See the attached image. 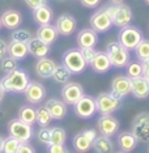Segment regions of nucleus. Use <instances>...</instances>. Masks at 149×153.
<instances>
[{
    "label": "nucleus",
    "instance_id": "obj_1",
    "mask_svg": "<svg viewBox=\"0 0 149 153\" xmlns=\"http://www.w3.org/2000/svg\"><path fill=\"white\" fill-rule=\"evenodd\" d=\"M30 82L29 74L22 68H17L15 71L7 74L0 80V86L5 93H24Z\"/></svg>",
    "mask_w": 149,
    "mask_h": 153
},
{
    "label": "nucleus",
    "instance_id": "obj_2",
    "mask_svg": "<svg viewBox=\"0 0 149 153\" xmlns=\"http://www.w3.org/2000/svg\"><path fill=\"white\" fill-rule=\"evenodd\" d=\"M96 103L97 113H99L101 115H111L113 113H115L122 107V98L114 96L111 92H102L97 96Z\"/></svg>",
    "mask_w": 149,
    "mask_h": 153
},
{
    "label": "nucleus",
    "instance_id": "obj_3",
    "mask_svg": "<svg viewBox=\"0 0 149 153\" xmlns=\"http://www.w3.org/2000/svg\"><path fill=\"white\" fill-rule=\"evenodd\" d=\"M106 54L109 55L113 67L123 68L130 63V50H127L119 42H110L106 46Z\"/></svg>",
    "mask_w": 149,
    "mask_h": 153
},
{
    "label": "nucleus",
    "instance_id": "obj_4",
    "mask_svg": "<svg viewBox=\"0 0 149 153\" xmlns=\"http://www.w3.org/2000/svg\"><path fill=\"white\" fill-rule=\"evenodd\" d=\"M63 64L71 71L72 75H79L84 72L88 65L80 48H69L65 51L63 55Z\"/></svg>",
    "mask_w": 149,
    "mask_h": 153
},
{
    "label": "nucleus",
    "instance_id": "obj_5",
    "mask_svg": "<svg viewBox=\"0 0 149 153\" xmlns=\"http://www.w3.org/2000/svg\"><path fill=\"white\" fill-rule=\"evenodd\" d=\"M141 39H143L141 30L132 25L120 27V32L118 34V42L126 47L127 50H135Z\"/></svg>",
    "mask_w": 149,
    "mask_h": 153
},
{
    "label": "nucleus",
    "instance_id": "obj_6",
    "mask_svg": "<svg viewBox=\"0 0 149 153\" xmlns=\"http://www.w3.org/2000/svg\"><path fill=\"white\" fill-rule=\"evenodd\" d=\"M7 128H8V134L11 136L16 137L17 140H20L21 143H29V140L34 135L32 124H27L25 122L20 120L19 118L9 120Z\"/></svg>",
    "mask_w": 149,
    "mask_h": 153
},
{
    "label": "nucleus",
    "instance_id": "obj_7",
    "mask_svg": "<svg viewBox=\"0 0 149 153\" xmlns=\"http://www.w3.org/2000/svg\"><path fill=\"white\" fill-rule=\"evenodd\" d=\"M90 26L97 33H105L113 26L110 7H102L90 16Z\"/></svg>",
    "mask_w": 149,
    "mask_h": 153
},
{
    "label": "nucleus",
    "instance_id": "obj_8",
    "mask_svg": "<svg viewBox=\"0 0 149 153\" xmlns=\"http://www.w3.org/2000/svg\"><path fill=\"white\" fill-rule=\"evenodd\" d=\"M109 7L113 19V25L118 27H124L127 25H131V22L133 20V13L132 9L127 4L122 3V4H113Z\"/></svg>",
    "mask_w": 149,
    "mask_h": 153
},
{
    "label": "nucleus",
    "instance_id": "obj_9",
    "mask_svg": "<svg viewBox=\"0 0 149 153\" xmlns=\"http://www.w3.org/2000/svg\"><path fill=\"white\" fill-rule=\"evenodd\" d=\"M131 132L135 135V137L139 141L147 143L149 141V113L143 111L137 114L132 122Z\"/></svg>",
    "mask_w": 149,
    "mask_h": 153
},
{
    "label": "nucleus",
    "instance_id": "obj_10",
    "mask_svg": "<svg viewBox=\"0 0 149 153\" xmlns=\"http://www.w3.org/2000/svg\"><path fill=\"white\" fill-rule=\"evenodd\" d=\"M73 107H75L73 109L75 114L79 118H82V119H89V118H92L97 113L96 98L92 96L84 94L77 102L75 103Z\"/></svg>",
    "mask_w": 149,
    "mask_h": 153
},
{
    "label": "nucleus",
    "instance_id": "obj_11",
    "mask_svg": "<svg viewBox=\"0 0 149 153\" xmlns=\"http://www.w3.org/2000/svg\"><path fill=\"white\" fill-rule=\"evenodd\" d=\"M97 137L96 130H92V128H88V130H84L79 134H76L73 136V141H72V145H73L75 151L79 153H86L90 151L92 144L94 141V139Z\"/></svg>",
    "mask_w": 149,
    "mask_h": 153
},
{
    "label": "nucleus",
    "instance_id": "obj_12",
    "mask_svg": "<svg viewBox=\"0 0 149 153\" xmlns=\"http://www.w3.org/2000/svg\"><path fill=\"white\" fill-rule=\"evenodd\" d=\"M82 96H84V88L79 82L68 81L62 89V98L65 105H75Z\"/></svg>",
    "mask_w": 149,
    "mask_h": 153
},
{
    "label": "nucleus",
    "instance_id": "obj_13",
    "mask_svg": "<svg viewBox=\"0 0 149 153\" xmlns=\"http://www.w3.org/2000/svg\"><path fill=\"white\" fill-rule=\"evenodd\" d=\"M97 128L103 136L113 137L119 131V120L113 115H101L97 122Z\"/></svg>",
    "mask_w": 149,
    "mask_h": 153
},
{
    "label": "nucleus",
    "instance_id": "obj_14",
    "mask_svg": "<svg viewBox=\"0 0 149 153\" xmlns=\"http://www.w3.org/2000/svg\"><path fill=\"white\" fill-rule=\"evenodd\" d=\"M24 94H25V98L30 105H38V103L42 102L44 100V97H46V89H44V86L41 84V82L32 81V80H30L29 85H27V88L25 89Z\"/></svg>",
    "mask_w": 149,
    "mask_h": 153
},
{
    "label": "nucleus",
    "instance_id": "obj_15",
    "mask_svg": "<svg viewBox=\"0 0 149 153\" xmlns=\"http://www.w3.org/2000/svg\"><path fill=\"white\" fill-rule=\"evenodd\" d=\"M132 89V80L127 75H119L114 77L111 82V93L114 96L123 100V97L128 96Z\"/></svg>",
    "mask_w": 149,
    "mask_h": 153
},
{
    "label": "nucleus",
    "instance_id": "obj_16",
    "mask_svg": "<svg viewBox=\"0 0 149 153\" xmlns=\"http://www.w3.org/2000/svg\"><path fill=\"white\" fill-rule=\"evenodd\" d=\"M76 26H77L76 19L72 15H68V13L59 16L56 22H55V27H56L59 36H64V37L72 36L76 30Z\"/></svg>",
    "mask_w": 149,
    "mask_h": 153
},
{
    "label": "nucleus",
    "instance_id": "obj_17",
    "mask_svg": "<svg viewBox=\"0 0 149 153\" xmlns=\"http://www.w3.org/2000/svg\"><path fill=\"white\" fill-rule=\"evenodd\" d=\"M50 46L51 45H47L46 42L41 41L38 37H33L32 39L27 42V50H29V54L33 55V56L37 58V59L47 56L51 51Z\"/></svg>",
    "mask_w": 149,
    "mask_h": 153
},
{
    "label": "nucleus",
    "instance_id": "obj_18",
    "mask_svg": "<svg viewBox=\"0 0 149 153\" xmlns=\"http://www.w3.org/2000/svg\"><path fill=\"white\" fill-rule=\"evenodd\" d=\"M56 65L58 64L55 63L53 59H50L47 56L41 58V59H38V62L36 64V72L41 79H51Z\"/></svg>",
    "mask_w": 149,
    "mask_h": 153
},
{
    "label": "nucleus",
    "instance_id": "obj_19",
    "mask_svg": "<svg viewBox=\"0 0 149 153\" xmlns=\"http://www.w3.org/2000/svg\"><path fill=\"white\" fill-rule=\"evenodd\" d=\"M1 20V25L7 27L8 30H15L17 29L22 22V15L16 9H8L0 17Z\"/></svg>",
    "mask_w": 149,
    "mask_h": 153
},
{
    "label": "nucleus",
    "instance_id": "obj_20",
    "mask_svg": "<svg viewBox=\"0 0 149 153\" xmlns=\"http://www.w3.org/2000/svg\"><path fill=\"white\" fill-rule=\"evenodd\" d=\"M116 143L120 151L130 153L137 147L139 140L135 137V135L131 131H123L116 136Z\"/></svg>",
    "mask_w": 149,
    "mask_h": 153
},
{
    "label": "nucleus",
    "instance_id": "obj_21",
    "mask_svg": "<svg viewBox=\"0 0 149 153\" xmlns=\"http://www.w3.org/2000/svg\"><path fill=\"white\" fill-rule=\"evenodd\" d=\"M90 67L97 74H106L110 71V68L113 67L111 62L109 59V55L106 54V51H98L94 59L90 62Z\"/></svg>",
    "mask_w": 149,
    "mask_h": 153
},
{
    "label": "nucleus",
    "instance_id": "obj_22",
    "mask_svg": "<svg viewBox=\"0 0 149 153\" xmlns=\"http://www.w3.org/2000/svg\"><path fill=\"white\" fill-rule=\"evenodd\" d=\"M77 46L79 48H85V47H94L96 43L98 42V36L97 32L90 29H82L77 34Z\"/></svg>",
    "mask_w": 149,
    "mask_h": 153
},
{
    "label": "nucleus",
    "instance_id": "obj_23",
    "mask_svg": "<svg viewBox=\"0 0 149 153\" xmlns=\"http://www.w3.org/2000/svg\"><path fill=\"white\" fill-rule=\"evenodd\" d=\"M44 106L47 107V110L50 111L53 119H55V120H62L65 115H67V106H65L64 101L51 98V100L47 101Z\"/></svg>",
    "mask_w": 149,
    "mask_h": 153
},
{
    "label": "nucleus",
    "instance_id": "obj_24",
    "mask_svg": "<svg viewBox=\"0 0 149 153\" xmlns=\"http://www.w3.org/2000/svg\"><path fill=\"white\" fill-rule=\"evenodd\" d=\"M132 80V89L131 93L133 94L135 98L137 100H145L149 96V81L143 76L136 79H131Z\"/></svg>",
    "mask_w": 149,
    "mask_h": 153
},
{
    "label": "nucleus",
    "instance_id": "obj_25",
    "mask_svg": "<svg viewBox=\"0 0 149 153\" xmlns=\"http://www.w3.org/2000/svg\"><path fill=\"white\" fill-rule=\"evenodd\" d=\"M33 19L39 26L42 25H48L53 21V9L47 4L38 7L37 9L33 11Z\"/></svg>",
    "mask_w": 149,
    "mask_h": 153
},
{
    "label": "nucleus",
    "instance_id": "obj_26",
    "mask_svg": "<svg viewBox=\"0 0 149 153\" xmlns=\"http://www.w3.org/2000/svg\"><path fill=\"white\" fill-rule=\"evenodd\" d=\"M58 36H59V33H58L56 27L54 25H51V24L39 26L37 30V37L39 38L41 41L46 42L47 45H53L55 41L58 39Z\"/></svg>",
    "mask_w": 149,
    "mask_h": 153
},
{
    "label": "nucleus",
    "instance_id": "obj_27",
    "mask_svg": "<svg viewBox=\"0 0 149 153\" xmlns=\"http://www.w3.org/2000/svg\"><path fill=\"white\" fill-rule=\"evenodd\" d=\"M29 54L27 50V43L24 42H16V41H11L8 43V55L12 56L16 60H22L25 59Z\"/></svg>",
    "mask_w": 149,
    "mask_h": 153
},
{
    "label": "nucleus",
    "instance_id": "obj_28",
    "mask_svg": "<svg viewBox=\"0 0 149 153\" xmlns=\"http://www.w3.org/2000/svg\"><path fill=\"white\" fill-rule=\"evenodd\" d=\"M92 148L96 153H114V143L107 136H97L92 144Z\"/></svg>",
    "mask_w": 149,
    "mask_h": 153
},
{
    "label": "nucleus",
    "instance_id": "obj_29",
    "mask_svg": "<svg viewBox=\"0 0 149 153\" xmlns=\"http://www.w3.org/2000/svg\"><path fill=\"white\" fill-rule=\"evenodd\" d=\"M17 118L20 120L33 126L34 123H37V109H34L33 105H24L20 107Z\"/></svg>",
    "mask_w": 149,
    "mask_h": 153
},
{
    "label": "nucleus",
    "instance_id": "obj_30",
    "mask_svg": "<svg viewBox=\"0 0 149 153\" xmlns=\"http://www.w3.org/2000/svg\"><path fill=\"white\" fill-rule=\"evenodd\" d=\"M71 76H72L71 71L62 63V64L56 65V68H55L51 79H54V81H56L58 84H67L69 81V79H71Z\"/></svg>",
    "mask_w": 149,
    "mask_h": 153
},
{
    "label": "nucleus",
    "instance_id": "obj_31",
    "mask_svg": "<svg viewBox=\"0 0 149 153\" xmlns=\"http://www.w3.org/2000/svg\"><path fill=\"white\" fill-rule=\"evenodd\" d=\"M53 122V117H51L50 111L47 110L46 106L38 107L37 109V123L39 127H48V124Z\"/></svg>",
    "mask_w": 149,
    "mask_h": 153
},
{
    "label": "nucleus",
    "instance_id": "obj_32",
    "mask_svg": "<svg viewBox=\"0 0 149 153\" xmlns=\"http://www.w3.org/2000/svg\"><path fill=\"white\" fill-rule=\"evenodd\" d=\"M127 76L130 79H136L143 76V63L140 60H135V62H130L127 65Z\"/></svg>",
    "mask_w": 149,
    "mask_h": 153
},
{
    "label": "nucleus",
    "instance_id": "obj_33",
    "mask_svg": "<svg viewBox=\"0 0 149 153\" xmlns=\"http://www.w3.org/2000/svg\"><path fill=\"white\" fill-rule=\"evenodd\" d=\"M135 53H136V56L140 62L148 60L149 59V39H141L140 43L135 48Z\"/></svg>",
    "mask_w": 149,
    "mask_h": 153
},
{
    "label": "nucleus",
    "instance_id": "obj_34",
    "mask_svg": "<svg viewBox=\"0 0 149 153\" xmlns=\"http://www.w3.org/2000/svg\"><path fill=\"white\" fill-rule=\"evenodd\" d=\"M21 141L17 140L16 137H13L9 135L8 137L4 139V144H3V153H17Z\"/></svg>",
    "mask_w": 149,
    "mask_h": 153
},
{
    "label": "nucleus",
    "instance_id": "obj_35",
    "mask_svg": "<svg viewBox=\"0 0 149 153\" xmlns=\"http://www.w3.org/2000/svg\"><path fill=\"white\" fill-rule=\"evenodd\" d=\"M67 132L62 127L51 128V144H65Z\"/></svg>",
    "mask_w": 149,
    "mask_h": 153
},
{
    "label": "nucleus",
    "instance_id": "obj_36",
    "mask_svg": "<svg viewBox=\"0 0 149 153\" xmlns=\"http://www.w3.org/2000/svg\"><path fill=\"white\" fill-rule=\"evenodd\" d=\"M33 38L32 33L26 29H15L11 36V41H16V42H24V43H27L30 39Z\"/></svg>",
    "mask_w": 149,
    "mask_h": 153
},
{
    "label": "nucleus",
    "instance_id": "obj_37",
    "mask_svg": "<svg viewBox=\"0 0 149 153\" xmlns=\"http://www.w3.org/2000/svg\"><path fill=\"white\" fill-rule=\"evenodd\" d=\"M0 62H1V63H0V69H1L5 75L19 68V60L13 59L12 56H5L4 59H1Z\"/></svg>",
    "mask_w": 149,
    "mask_h": 153
},
{
    "label": "nucleus",
    "instance_id": "obj_38",
    "mask_svg": "<svg viewBox=\"0 0 149 153\" xmlns=\"http://www.w3.org/2000/svg\"><path fill=\"white\" fill-rule=\"evenodd\" d=\"M37 139L41 144L50 145L51 144V128L48 127H41L37 132Z\"/></svg>",
    "mask_w": 149,
    "mask_h": 153
},
{
    "label": "nucleus",
    "instance_id": "obj_39",
    "mask_svg": "<svg viewBox=\"0 0 149 153\" xmlns=\"http://www.w3.org/2000/svg\"><path fill=\"white\" fill-rule=\"evenodd\" d=\"M80 50H81V54H82V56H84L85 62L88 64H90V62L94 59L97 53H98V51L94 50V47H85V48H80Z\"/></svg>",
    "mask_w": 149,
    "mask_h": 153
},
{
    "label": "nucleus",
    "instance_id": "obj_40",
    "mask_svg": "<svg viewBox=\"0 0 149 153\" xmlns=\"http://www.w3.org/2000/svg\"><path fill=\"white\" fill-rule=\"evenodd\" d=\"M47 153H69L64 144H50L47 145Z\"/></svg>",
    "mask_w": 149,
    "mask_h": 153
},
{
    "label": "nucleus",
    "instance_id": "obj_41",
    "mask_svg": "<svg viewBox=\"0 0 149 153\" xmlns=\"http://www.w3.org/2000/svg\"><path fill=\"white\" fill-rule=\"evenodd\" d=\"M25 3H26V5L29 7L30 9H37L38 7H41V5H44V4H47V0H25Z\"/></svg>",
    "mask_w": 149,
    "mask_h": 153
},
{
    "label": "nucleus",
    "instance_id": "obj_42",
    "mask_svg": "<svg viewBox=\"0 0 149 153\" xmlns=\"http://www.w3.org/2000/svg\"><path fill=\"white\" fill-rule=\"evenodd\" d=\"M17 153H36V149H34L29 143H21Z\"/></svg>",
    "mask_w": 149,
    "mask_h": 153
},
{
    "label": "nucleus",
    "instance_id": "obj_43",
    "mask_svg": "<svg viewBox=\"0 0 149 153\" xmlns=\"http://www.w3.org/2000/svg\"><path fill=\"white\" fill-rule=\"evenodd\" d=\"M7 54H8V43L0 38V60L4 59Z\"/></svg>",
    "mask_w": 149,
    "mask_h": 153
},
{
    "label": "nucleus",
    "instance_id": "obj_44",
    "mask_svg": "<svg viewBox=\"0 0 149 153\" xmlns=\"http://www.w3.org/2000/svg\"><path fill=\"white\" fill-rule=\"evenodd\" d=\"M80 3L85 8H96L101 3V0H80Z\"/></svg>",
    "mask_w": 149,
    "mask_h": 153
},
{
    "label": "nucleus",
    "instance_id": "obj_45",
    "mask_svg": "<svg viewBox=\"0 0 149 153\" xmlns=\"http://www.w3.org/2000/svg\"><path fill=\"white\" fill-rule=\"evenodd\" d=\"M143 63V77H145L149 81V59L141 62Z\"/></svg>",
    "mask_w": 149,
    "mask_h": 153
},
{
    "label": "nucleus",
    "instance_id": "obj_46",
    "mask_svg": "<svg viewBox=\"0 0 149 153\" xmlns=\"http://www.w3.org/2000/svg\"><path fill=\"white\" fill-rule=\"evenodd\" d=\"M4 90H3V88L0 86V103H1V101H3V98H4Z\"/></svg>",
    "mask_w": 149,
    "mask_h": 153
},
{
    "label": "nucleus",
    "instance_id": "obj_47",
    "mask_svg": "<svg viewBox=\"0 0 149 153\" xmlns=\"http://www.w3.org/2000/svg\"><path fill=\"white\" fill-rule=\"evenodd\" d=\"M3 144H4V139L0 136V153H3Z\"/></svg>",
    "mask_w": 149,
    "mask_h": 153
},
{
    "label": "nucleus",
    "instance_id": "obj_48",
    "mask_svg": "<svg viewBox=\"0 0 149 153\" xmlns=\"http://www.w3.org/2000/svg\"><path fill=\"white\" fill-rule=\"evenodd\" d=\"M110 1L113 4H122V3H124V0H110Z\"/></svg>",
    "mask_w": 149,
    "mask_h": 153
},
{
    "label": "nucleus",
    "instance_id": "obj_49",
    "mask_svg": "<svg viewBox=\"0 0 149 153\" xmlns=\"http://www.w3.org/2000/svg\"><path fill=\"white\" fill-rule=\"evenodd\" d=\"M144 1H145V3H147V4H148V5H149V0H144Z\"/></svg>",
    "mask_w": 149,
    "mask_h": 153
},
{
    "label": "nucleus",
    "instance_id": "obj_50",
    "mask_svg": "<svg viewBox=\"0 0 149 153\" xmlns=\"http://www.w3.org/2000/svg\"><path fill=\"white\" fill-rule=\"evenodd\" d=\"M116 153H128V152H123V151H120V152H116Z\"/></svg>",
    "mask_w": 149,
    "mask_h": 153
},
{
    "label": "nucleus",
    "instance_id": "obj_51",
    "mask_svg": "<svg viewBox=\"0 0 149 153\" xmlns=\"http://www.w3.org/2000/svg\"><path fill=\"white\" fill-rule=\"evenodd\" d=\"M1 26H3V25H1V20H0V29H1Z\"/></svg>",
    "mask_w": 149,
    "mask_h": 153
},
{
    "label": "nucleus",
    "instance_id": "obj_52",
    "mask_svg": "<svg viewBox=\"0 0 149 153\" xmlns=\"http://www.w3.org/2000/svg\"><path fill=\"white\" fill-rule=\"evenodd\" d=\"M148 153H149V148H148Z\"/></svg>",
    "mask_w": 149,
    "mask_h": 153
}]
</instances>
